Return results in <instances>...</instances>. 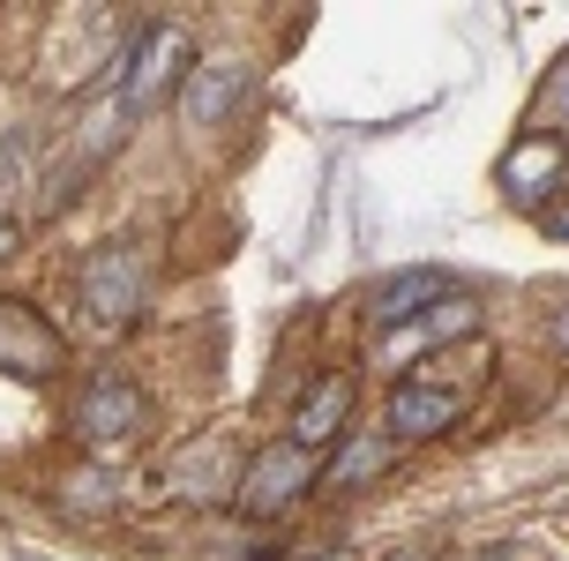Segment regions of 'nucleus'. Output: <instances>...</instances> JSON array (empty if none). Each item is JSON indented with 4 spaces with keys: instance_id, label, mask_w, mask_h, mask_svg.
I'll return each instance as SVG.
<instances>
[{
    "instance_id": "nucleus-1",
    "label": "nucleus",
    "mask_w": 569,
    "mask_h": 561,
    "mask_svg": "<svg viewBox=\"0 0 569 561\" xmlns=\"http://www.w3.org/2000/svg\"><path fill=\"white\" fill-rule=\"evenodd\" d=\"M480 397V374H442L435 360L405 367V382L390 390V442H442Z\"/></svg>"
},
{
    "instance_id": "nucleus-2",
    "label": "nucleus",
    "mask_w": 569,
    "mask_h": 561,
    "mask_svg": "<svg viewBox=\"0 0 569 561\" xmlns=\"http://www.w3.org/2000/svg\"><path fill=\"white\" fill-rule=\"evenodd\" d=\"M142 300H150V270H142L136 248H98L76 270V308L98 337H120L142 314Z\"/></svg>"
},
{
    "instance_id": "nucleus-3",
    "label": "nucleus",
    "mask_w": 569,
    "mask_h": 561,
    "mask_svg": "<svg viewBox=\"0 0 569 561\" xmlns=\"http://www.w3.org/2000/svg\"><path fill=\"white\" fill-rule=\"evenodd\" d=\"M188 76H196V46H188V30H180V23H150L136 46H128V68H120V98H113V106L128 112V120H142V112L158 106L166 90H180Z\"/></svg>"
},
{
    "instance_id": "nucleus-4",
    "label": "nucleus",
    "mask_w": 569,
    "mask_h": 561,
    "mask_svg": "<svg viewBox=\"0 0 569 561\" xmlns=\"http://www.w3.org/2000/svg\"><path fill=\"white\" fill-rule=\"evenodd\" d=\"M315 479H322V464H315L292 434H284V442H262L256 457H248L240 487H232V509H240V517H256V524H270V517H284V509L308 494Z\"/></svg>"
},
{
    "instance_id": "nucleus-5",
    "label": "nucleus",
    "mask_w": 569,
    "mask_h": 561,
    "mask_svg": "<svg viewBox=\"0 0 569 561\" xmlns=\"http://www.w3.org/2000/svg\"><path fill=\"white\" fill-rule=\"evenodd\" d=\"M68 367V337L30 308V300H0V374L16 382H53Z\"/></svg>"
},
{
    "instance_id": "nucleus-6",
    "label": "nucleus",
    "mask_w": 569,
    "mask_h": 561,
    "mask_svg": "<svg viewBox=\"0 0 569 561\" xmlns=\"http://www.w3.org/2000/svg\"><path fill=\"white\" fill-rule=\"evenodd\" d=\"M136 427H142V390L128 382V374H90L83 397H76V434H83V449H120V442H136Z\"/></svg>"
},
{
    "instance_id": "nucleus-7",
    "label": "nucleus",
    "mask_w": 569,
    "mask_h": 561,
    "mask_svg": "<svg viewBox=\"0 0 569 561\" xmlns=\"http://www.w3.org/2000/svg\"><path fill=\"white\" fill-rule=\"evenodd\" d=\"M569 180V142L562 136H517L510 150H502V166H495V188L510 202H555V188Z\"/></svg>"
},
{
    "instance_id": "nucleus-8",
    "label": "nucleus",
    "mask_w": 569,
    "mask_h": 561,
    "mask_svg": "<svg viewBox=\"0 0 569 561\" xmlns=\"http://www.w3.org/2000/svg\"><path fill=\"white\" fill-rule=\"evenodd\" d=\"M457 284L442 278V270H398V278H382L375 284V300H368V322H375V337H398V330H412L420 314H435L442 300H450Z\"/></svg>"
},
{
    "instance_id": "nucleus-9",
    "label": "nucleus",
    "mask_w": 569,
    "mask_h": 561,
    "mask_svg": "<svg viewBox=\"0 0 569 561\" xmlns=\"http://www.w3.org/2000/svg\"><path fill=\"white\" fill-rule=\"evenodd\" d=\"M352 374H322V382H308L300 390V404H292V442L308 449V457H322L330 442H345V427H352Z\"/></svg>"
},
{
    "instance_id": "nucleus-10",
    "label": "nucleus",
    "mask_w": 569,
    "mask_h": 561,
    "mask_svg": "<svg viewBox=\"0 0 569 561\" xmlns=\"http://www.w3.org/2000/svg\"><path fill=\"white\" fill-rule=\"evenodd\" d=\"M256 90V76H248V60H202L196 76L180 83V120L188 128H218V120H232L240 112V98Z\"/></svg>"
},
{
    "instance_id": "nucleus-11",
    "label": "nucleus",
    "mask_w": 569,
    "mask_h": 561,
    "mask_svg": "<svg viewBox=\"0 0 569 561\" xmlns=\"http://www.w3.org/2000/svg\"><path fill=\"white\" fill-rule=\"evenodd\" d=\"M382 464H390V442H375V434H368V442H352L338 457V472H330V479H338V487H360V479H375Z\"/></svg>"
},
{
    "instance_id": "nucleus-12",
    "label": "nucleus",
    "mask_w": 569,
    "mask_h": 561,
    "mask_svg": "<svg viewBox=\"0 0 569 561\" xmlns=\"http://www.w3.org/2000/svg\"><path fill=\"white\" fill-rule=\"evenodd\" d=\"M547 106H555V112H562V120H569V60H562V68H555V76H547Z\"/></svg>"
},
{
    "instance_id": "nucleus-13",
    "label": "nucleus",
    "mask_w": 569,
    "mask_h": 561,
    "mask_svg": "<svg viewBox=\"0 0 569 561\" xmlns=\"http://www.w3.org/2000/svg\"><path fill=\"white\" fill-rule=\"evenodd\" d=\"M540 218H547V232H555V240H569V196H555Z\"/></svg>"
},
{
    "instance_id": "nucleus-14",
    "label": "nucleus",
    "mask_w": 569,
    "mask_h": 561,
    "mask_svg": "<svg viewBox=\"0 0 569 561\" xmlns=\"http://www.w3.org/2000/svg\"><path fill=\"white\" fill-rule=\"evenodd\" d=\"M547 337H555V352H562V360H569V300H562V308H555V322H547Z\"/></svg>"
},
{
    "instance_id": "nucleus-15",
    "label": "nucleus",
    "mask_w": 569,
    "mask_h": 561,
    "mask_svg": "<svg viewBox=\"0 0 569 561\" xmlns=\"http://www.w3.org/2000/svg\"><path fill=\"white\" fill-rule=\"evenodd\" d=\"M8 248H16V224H0V254H8Z\"/></svg>"
}]
</instances>
